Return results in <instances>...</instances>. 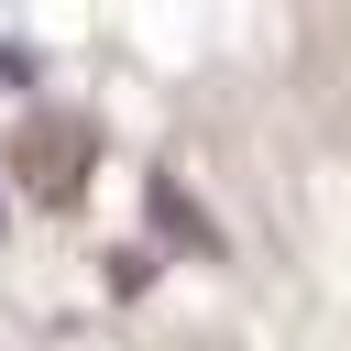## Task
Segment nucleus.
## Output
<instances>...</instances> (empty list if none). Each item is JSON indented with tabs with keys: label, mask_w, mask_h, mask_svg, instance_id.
<instances>
[{
	"label": "nucleus",
	"mask_w": 351,
	"mask_h": 351,
	"mask_svg": "<svg viewBox=\"0 0 351 351\" xmlns=\"http://www.w3.org/2000/svg\"><path fill=\"white\" fill-rule=\"evenodd\" d=\"M0 88H33V44H11V33H0Z\"/></svg>",
	"instance_id": "obj_1"
},
{
	"label": "nucleus",
	"mask_w": 351,
	"mask_h": 351,
	"mask_svg": "<svg viewBox=\"0 0 351 351\" xmlns=\"http://www.w3.org/2000/svg\"><path fill=\"white\" fill-rule=\"evenodd\" d=\"M0 208H11V197H0Z\"/></svg>",
	"instance_id": "obj_2"
}]
</instances>
